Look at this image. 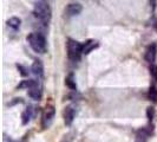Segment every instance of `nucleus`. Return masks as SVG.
Instances as JSON below:
<instances>
[{
  "instance_id": "nucleus-1",
  "label": "nucleus",
  "mask_w": 157,
  "mask_h": 142,
  "mask_svg": "<svg viewBox=\"0 0 157 142\" xmlns=\"http://www.w3.org/2000/svg\"><path fill=\"white\" fill-rule=\"evenodd\" d=\"M27 41L30 44L31 49L37 53H44L46 51V40L45 37L39 32H33L29 34Z\"/></svg>"
},
{
  "instance_id": "nucleus-2",
  "label": "nucleus",
  "mask_w": 157,
  "mask_h": 142,
  "mask_svg": "<svg viewBox=\"0 0 157 142\" xmlns=\"http://www.w3.org/2000/svg\"><path fill=\"white\" fill-rule=\"evenodd\" d=\"M34 16L43 23H47L51 19V8L44 1H38L34 6Z\"/></svg>"
},
{
  "instance_id": "nucleus-3",
  "label": "nucleus",
  "mask_w": 157,
  "mask_h": 142,
  "mask_svg": "<svg viewBox=\"0 0 157 142\" xmlns=\"http://www.w3.org/2000/svg\"><path fill=\"white\" fill-rule=\"evenodd\" d=\"M83 55V46L77 40H67V56L69 59L72 62H77L80 59V56Z\"/></svg>"
},
{
  "instance_id": "nucleus-4",
  "label": "nucleus",
  "mask_w": 157,
  "mask_h": 142,
  "mask_svg": "<svg viewBox=\"0 0 157 142\" xmlns=\"http://www.w3.org/2000/svg\"><path fill=\"white\" fill-rule=\"evenodd\" d=\"M56 115V110L53 105H47L44 110L43 114V120H41V123H43V128H48L51 126V123L53 122V118Z\"/></svg>"
},
{
  "instance_id": "nucleus-5",
  "label": "nucleus",
  "mask_w": 157,
  "mask_h": 142,
  "mask_svg": "<svg viewBox=\"0 0 157 142\" xmlns=\"http://www.w3.org/2000/svg\"><path fill=\"white\" fill-rule=\"evenodd\" d=\"M76 105L71 104V105H67L65 109H64L63 116H64V122L66 126H71L73 120L76 117Z\"/></svg>"
},
{
  "instance_id": "nucleus-6",
  "label": "nucleus",
  "mask_w": 157,
  "mask_h": 142,
  "mask_svg": "<svg viewBox=\"0 0 157 142\" xmlns=\"http://www.w3.org/2000/svg\"><path fill=\"white\" fill-rule=\"evenodd\" d=\"M156 57H157V44L154 43V44H151V45H149V46L147 47L144 58H145V61L148 63L154 64L155 61H156Z\"/></svg>"
},
{
  "instance_id": "nucleus-7",
  "label": "nucleus",
  "mask_w": 157,
  "mask_h": 142,
  "mask_svg": "<svg viewBox=\"0 0 157 142\" xmlns=\"http://www.w3.org/2000/svg\"><path fill=\"white\" fill-rule=\"evenodd\" d=\"M98 41L97 40H94V39H89L86 40L84 44H82V46H83V55H89L90 52H92L94 49H97L98 47Z\"/></svg>"
},
{
  "instance_id": "nucleus-8",
  "label": "nucleus",
  "mask_w": 157,
  "mask_h": 142,
  "mask_svg": "<svg viewBox=\"0 0 157 142\" xmlns=\"http://www.w3.org/2000/svg\"><path fill=\"white\" fill-rule=\"evenodd\" d=\"M31 71L34 76H37L38 78H41L44 76V66L40 61H34L31 66Z\"/></svg>"
},
{
  "instance_id": "nucleus-9",
  "label": "nucleus",
  "mask_w": 157,
  "mask_h": 142,
  "mask_svg": "<svg viewBox=\"0 0 157 142\" xmlns=\"http://www.w3.org/2000/svg\"><path fill=\"white\" fill-rule=\"evenodd\" d=\"M82 11H83V7H82L80 4H70V5L66 7V10H65V12L67 13L69 17L78 16V14H80Z\"/></svg>"
},
{
  "instance_id": "nucleus-10",
  "label": "nucleus",
  "mask_w": 157,
  "mask_h": 142,
  "mask_svg": "<svg viewBox=\"0 0 157 142\" xmlns=\"http://www.w3.org/2000/svg\"><path fill=\"white\" fill-rule=\"evenodd\" d=\"M29 90V96L33 98V100H36V101H39L40 98H41V95H43V91H41V88L39 85H37V87H33V88H30V89H27Z\"/></svg>"
},
{
  "instance_id": "nucleus-11",
  "label": "nucleus",
  "mask_w": 157,
  "mask_h": 142,
  "mask_svg": "<svg viewBox=\"0 0 157 142\" xmlns=\"http://www.w3.org/2000/svg\"><path fill=\"white\" fill-rule=\"evenodd\" d=\"M20 25H21V20L19 18H17V17H12L7 20V26L11 27L12 30H14V31H17L20 27Z\"/></svg>"
},
{
  "instance_id": "nucleus-12",
  "label": "nucleus",
  "mask_w": 157,
  "mask_h": 142,
  "mask_svg": "<svg viewBox=\"0 0 157 142\" xmlns=\"http://www.w3.org/2000/svg\"><path fill=\"white\" fill-rule=\"evenodd\" d=\"M37 85H39L38 81H34V79H27V81H23V82L18 85V88H19V89H23V88L30 89V88L37 87Z\"/></svg>"
},
{
  "instance_id": "nucleus-13",
  "label": "nucleus",
  "mask_w": 157,
  "mask_h": 142,
  "mask_svg": "<svg viewBox=\"0 0 157 142\" xmlns=\"http://www.w3.org/2000/svg\"><path fill=\"white\" fill-rule=\"evenodd\" d=\"M65 84L67 85V88H70L71 90H77V83H76V78H75L73 73H70L65 78Z\"/></svg>"
},
{
  "instance_id": "nucleus-14",
  "label": "nucleus",
  "mask_w": 157,
  "mask_h": 142,
  "mask_svg": "<svg viewBox=\"0 0 157 142\" xmlns=\"http://www.w3.org/2000/svg\"><path fill=\"white\" fill-rule=\"evenodd\" d=\"M32 116H33L32 107H29V108L23 112V115H21V118H23V124H27V123L31 121Z\"/></svg>"
},
{
  "instance_id": "nucleus-15",
  "label": "nucleus",
  "mask_w": 157,
  "mask_h": 142,
  "mask_svg": "<svg viewBox=\"0 0 157 142\" xmlns=\"http://www.w3.org/2000/svg\"><path fill=\"white\" fill-rule=\"evenodd\" d=\"M149 98L152 102H157V89L155 87H151L149 90Z\"/></svg>"
},
{
  "instance_id": "nucleus-16",
  "label": "nucleus",
  "mask_w": 157,
  "mask_h": 142,
  "mask_svg": "<svg viewBox=\"0 0 157 142\" xmlns=\"http://www.w3.org/2000/svg\"><path fill=\"white\" fill-rule=\"evenodd\" d=\"M154 115H155L154 108L149 107V108L147 109V116H148V120H149V121H152V118H154Z\"/></svg>"
},
{
  "instance_id": "nucleus-17",
  "label": "nucleus",
  "mask_w": 157,
  "mask_h": 142,
  "mask_svg": "<svg viewBox=\"0 0 157 142\" xmlns=\"http://www.w3.org/2000/svg\"><path fill=\"white\" fill-rule=\"evenodd\" d=\"M150 72H151V75H152L154 79H155V81H157V65H151Z\"/></svg>"
},
{
  "instance_id": "nucleus-18",
  "label": "nucleus",
  "mask_w": 157,
  "mask_h": 142,
  "mask_svg": "<svg viewBox=\"0 0 157 142\" xmlns=\"http://www.w3.org/2000/svg\"><path fill=\"white\" fill-rule=\"evenodd\" d=\"M17 66H18V70L20 71V75H21V76H27V75H29L27 70L24 68L23 65H17Z\"/></svg>"
},
{
  "instance_id": "nucleus-19",
  "label": "nucleus",
  "mask_w": 157,
  "mask_h": 142,
  "mask_svg": "<svg viewBox=\"0 0 157 142\" xmlns=\"http://www.w3.org/2000/svg\"><path fill=\"white\" fill-rule=\"evenodd\" d=\"M150 5H151L152 10H155L157 6V0H150Z\"/></svg>"
}]
</instances>
